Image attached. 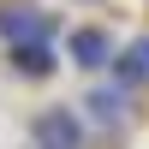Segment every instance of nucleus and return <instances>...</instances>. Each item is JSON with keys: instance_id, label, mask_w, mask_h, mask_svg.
I'll return each mask as SVG.
<instances>
[{"instance_id": "1", "label": "nucleus", "mask_w": 149, "mask_h": 149, "mask_svg": "<svg viewBox=\"0 0 149 149\" xmlns=\"http://www.w3.org/2000/svg\"><path fill=\"white\" fill-rule=\"evenodd\" d=\"M30 143H36V149H84V119H78V107H48V113L36 119Z\"/></svg>"}, {"instance_id": "2", "label": "nucleus", "mask_w": 149, "mask_h": 149, "mask_svg": "<svg viewBox=\"0 0 149 149\" xmlns=\"http://www.w3.org/2000/svg\"><path fill=\"white\" fill-rule=\"evenodd\" d=\"M48 12H36V6H6L0 12V42L6 48H24V42H48Z\"/></svg>"}, {"instance_id": "3", "label": "nucleus", "mask_w": 149, "mask_h": 149, "mask_svg": "<svg viewBox=\"0 0 149 149\" xmlns=\"http://www.w3.org/2000/svg\"><path fill=\"white\" fill-rule=\"evenodd\" d=\"M72 60H78L84 72H102V66H113V36H107V30H95V24L72 30Z\"/></svg>"}, {"instance_id": "4", "label": "nucleus", "mask_w": 149, "mask_h": 149, "mask_svg": "<svg viewBox=\"0 0 149 149\" xmlns=\"http://www.w3.org/2000/svg\"><path fill=\"white\" fill-rule=\"evenodd\" d=\"M84 107H90L95 125H119V119H125V90H119V84H113V90H90Z\"/></svg>"}, {"instance_id": "5", "label": "nucleus", "mask_w": 149, "mask_h": 149, "mask_svg": "<svg viewBox=\"0 0 149 149\" xmlns=\"http://www.w3.org/2000/svg\"><path fill=\"white\" fill-rule=\"evenodd\" d=\"M113 78H119V90H131V84L149 78V42H131L125 54L113 60Z\"/></svg>"}, {"instance_id": "6", "label": "nucleus", "mask_w": 149, "mask_h": 149, "mask_svg": "<svg viewBox=\"0 0 149 149\" xmlns=\"http://www.w3.org/2000/svg\"><path fill=\"white\" fill-rule=\"evenodd\" d=\"M12 66H18L24 78H48V72H54V48L48 42H24V48H12Z\"/></svg>"}]
</instances>
